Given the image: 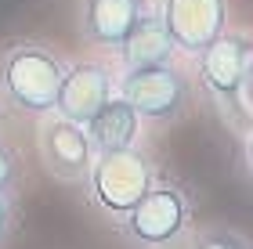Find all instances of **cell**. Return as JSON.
<instances>
[{
	"instance_id": "15",
	"label": "cell",
	"mask_w": 253,
	"mask_h": 249,
	"mask_svg": "<svg viewBox=\"0 0 253 249\" xmlns=\"http://www.w3.org/2000/svg\"><path fill=\"white\" fill-rule=\"evenodd\" d=\"M243 170H246V177L253 180V130L246 134V141H243Z\"/></svg>"
},
{
	"instance_id": "2",
	"label": "cell",
	"mask_w": 253,
	"mask_h": 249,
	"mask_svg": "<svg viewBox=\"0 0 253 249\" xmlns=\"http://www.w3.org/2000/svg\"><path fill=\"white\" fill-rule=\"evenodd\" d=\"M112 228L130 249H185L195 228L192 191L170 174H163L148 188V195L130 213H123Z\"/></svg>"
},
{
	"instance_id": "12",
	"label": "cell",
	"mask_w": 253,
	"mask_h": 249,
	"mask_svg": "<svg viewBox=\"0 0 253 249\" xmlns=\"http://www.w3.org/2000/svg\"><path fill=\"white\" fill-rule=\"evenodd\" d=\"M185 249H253V242L228 224H206V228H192Z\"/></svg>"
},
{
	"instance_id": "10",
	"label": "cell",
	"mask_w": 253,
	"mask_h": 249,
	"mask_svg": "<svg viewBox=\"0 0 253 249\" xmlns=\"http://www.w3.org/2000/svg\"><path fill=\"white\" fill-rule=\"evenodd\" d=\"M177 54L174 40L163 26L159 4H145V11L137 15L134 29L126 33V40L120 43V51L112 54V65L120 69H137V65H156V62H170Z\"/></svg>"
},
{
	"instance_id": "5",
	"label": "cell",
	"mask_w": 253,
	"mask_h": 249,
	"mask_svg": "<svg viewBox=\"0 0 253 249\" xmlns=\"http://www.w3.org/2000/svg\"><path fill=\"white\" fill-rule=\"evenodd\" d=\"M250 69V43L246 36L224 33L213 47H206L195 58V76H199V94L224 116V123L243 119V83Z\"/></svg>"
},
{
	"instance_id": "13",
	"label": "cell",
	"mask_w": 253,
	"mask_h": 249,
	"mask_svg": "<svg viewBox=\"0 0 253 249\" xmlns=\"http://www.w3.org/2000/svg\"><path fill=\"white\" fill-rule=\"evenodd\" d=\"M26 180V159L22 152L0 134V191H18Z\"/></svg>"
},
{
	"instance_id": "16",
	"label": "cell",
	"mask_w": 253,
	"mask_h": 249,
	"mask_svg": "<svg viewBox=\"0 0 253 249\" xmlns=\"http://www.w3.org/2000/svg\"><path fill=\"white\" fill-rule=\"evenodd\" d=\"M145 4H159V0H145Z\"/></svg>"
},
{
	"instance_id": "4",
	"label": "cell",
	"mask_w": 253,
	"mask_h": 249,
	"mask_svg": "<svg viewBox=\"0 0 253 249\" xmlns=\"http://www.w3.org/2000/svg\"><path fill=\"white\" fill-rule=\"evenodd\" d=\"M116 90L152 127H174L192 108V76L174 62L137 65L116 72Z\"/></svg>"
},
{
	"instance_id": "11",
	"label": "cell",
	"mask_w": 253,
	"mask_h": 249,
	"mask_svg": "<svg viewBox=\"0 0 253 249\" xmlns=\"http://www.w3.org/2000/svg\"><path fill=\"white\" fill-rule=\"evenodd\" d=\"M141 127H145V119L137 116V108L120 90H112V98L87 119V134L98 152H120V148L141 144Z\"/></svg>"
},
{
	"instance_id": "7",
	"label": "cell",
	"mask_w": 253,
	"mask_h": 249,
	"mask_svg": "<svg viewBox=\"0 0 253 249\" xmlns=\"http://www.w3.org/2000/svg\"><path fill=\"white\" fill-rule=\"evenodd\" d=\"M159 15L177 54L192 62L224 36L228 18H232L228 0H159Z\"/></svg>"
},
{
	"instance_id": "6",
	"label": "cell",
	"mask_w": 253,
	"mask_h": 249,
	"mask_svg": "<svg viewBox=\"0 0 253 249\" xmlns=\"http://www.w3.org/2000/svg\"><path fill=\"white\" fill-rule=\"evenodd\" d=\"M37 148L43 170L58 180V184H84L90 174V163H94V141L84 123H73L58 116V112H47L40 116V130H37Z\"/></svg>"
},
{
	"instance_id": "3",
	"label": "cell",
	"mask_w": 253,
	"mask_h": 249,
	"mask_svg": "<svg viewBox=\"0 0 253 249\" xmlns=\"http://www.w3.org/2000/svg\"><path fill=\"white\" fill-rule=\"evenodd\" d=\"M159 177H163V170L141 144L120 152H98L84 180L87 206H94V213H101L109 224H116L123 213H130L148 195V188Z\"/></svg>"
},
{
	"instance_id": "14",
	"label": "cell",
	"mask_w": 253,
	"mask_h": 249,
	"mask_svg": "<svg viewBox=\"0 0 253 249\" xmlns=\"http://www.w3.org/2000/svg\"><path fill=\"white\" fill-rule=\"evenodd\" d=\"M22 210H18V191H0V249L11 242V235L18 231Z\"/></svg>"
},
{
	"instance_id": "8",
	"label": "cell",
	"mask_w": 253,
	"mask_h": 249,
	"mask_svg": "<svg viewBox=\"0 0 253 249\" xmlns=\"http://www.w3.org/2000/svg\"><path fill=\"white\" fill-rule=\"evenodd\" d=\"M112 90H116V65L112 62H98V58L69 62L58 98H54V112L87 127V119L112 98Z\"/></svg>"
},
{
	"instance_id": "17",
	"label": "cell",
	"mask_w": 253,
	"mask_h": 249,
	"mask_svg": "<svg viewBox=\"0 0 253 249\" xmlns=\"http://www.w3.org/2000/svg\"><path fill=\"white\" fill-rule=\"evenodd\" d=\"M0 116H4V105H0Z\"/></svg>"
},
{
	"instance_id": "1",
	"label": "cell",
	"mask_w": 253,
	"mask_h": 249,
	"mask_svg": "<svg viewBox=\"0 0 253 249\" xmlns=\"http://www.w3.org/2000/svg\"><path fill=\"white\" fill-rule=\"evenodd\" d=\"M65 65L69 58L43 40H11L0 47V105L26 119L54 112Z\"/></svg>"
},
{
	"instance_id": "9",
	"label": "cell",
	"mask_w": 253,
	"mask_h": 249,
	"mask_svg": "<svg viewBox=\"0 0 253 249\" xmlns=\"http://www.w3.org/2000/svg\"><path fill=\"white\" fill-rule=\"evenodd\" d=\"M141 11H145V0H80L76 33L87 47L116 54Z\"/></svg>"
}]
</instances>
